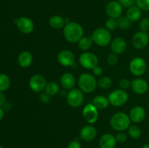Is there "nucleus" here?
I'll use <instances>...</instances> for the list:
<instances>
[{"label": "nucleus", "mask_w": 149, "mask_h": 148, "mask_svg": "<svg viewBox=\"0 0 149 148\" xmlns=\"http://www.w3.org/2000/svg\"><path fill=\"white\" fill-rule=\"evenodd\" d=\"M84 30L82 26L76 22H68L63 28V36L69 43H78L83 37Z\"/></svg>", "instance_id": "1"}, {"label": "nucleus", "mask_w": 149, "mask_h": 148, "mask_svg": "<svg viewBox=\"0 0 149 148\" xmlns=\"http://www.w3.org/2000/svg\"><path fill=\"white\" fill-rule=\"evenodd\" d=\"M131 123L130 116L127 113L119 112L111 116L110 125L112 129L117 131H124L128 129Z\"/></svg>", "instance_id": "2"}, {"label": "nucleus", "mask_w": 149, "mask_h": 148, "mask_svg": "<svg viewBox=\"0 0 149 148\" xmlns=\"http://www.w3.org/2000/svg\"><path fill=\"white\" fill-rule=\"evenodd\" d=\"M78 85L79 88L82 92L90 94L97 88V81L92 74L84 73L79 77Z\"/></svg>", "instance_id": "3"}, {"label": "nucleus", "mask_w": 149, "mask_h": 148, "mask_svg": "<svg viewBox=\"0 0 149 148\" xmlns=\"http://www.w3.org/2000/svg\"><path fill=\"white\" fill-rule=\"evenodd\" d=\"M93 42L97 46L101 47H106L112 41L111 34L110 31L104 28H98L94 30L92 36Z\"/></svg>", "instance_id": "4"}, {"label": "nucleus", "mask_w": 149, "mask_h": 148, "mask_svg": "<svg viewBox=\"0 0 149 148\" xmlns=\"http://www.w3.org/2000/svg\"><path fill=\"white\" fill-rule=\"evenodd\" d=\"M109 103L114 107H121L126 104L128 100V94L125 90L118 89L112 91L108 96Z\"/></svg>", "instance_id": "5"}, {"label": "nucleus", "mask_w": 149, "mask_h": 148, "mask_svg": "<svg viewBox=\"0 0 149 148\" xmlns=\"http://www.w3.org/2000/svg\"><path fill=\"white\" fill-rule=\"evenodd\" d=\"M84 94L79 89H72L66 94L67 103L71 107H79L84 102Z\"/></svg>", "instance_id": "6"}, {"label": "nucleus", "mask_w": 149, "mask_h": 148, "mask_svg": "<svg viewBox=\"0 0 149 148\" xmlns=\"http://www.w3.org/2000/svg\"><path fill=\"white\" fill-rule=\"evenodd\" d=\"M130 71L135 76H141L147 70V64L145 59L140 57L133 58L130 62Z\"/></svg>", "instance_id": "7"}, {"label": "nucleus", "mask_w": 149, "mask_h": 148, "mask_svg": "<svg viewBox=\"0 0 149 148\" xmlns=\"http://www.w3.org/2000/svg\"><path fill=\"white\" fill-rule=\"evenodd\" d=\"M79 62L81 66L85 69L93 70L98 64V58L95 54L86 52L80 55Z\"/></svg>", "instance_id": "8"}, {"label": "nucleus", "mask_w": 149, "mask_h": 148, "mask_svg": "<svg viewBox=\"0 0 149 148\" xmlns=\"http://www.w3.org/2000/svg\"><path fill=\"white\" fill-rule=\"evenodd\" d=\"M47 84V83L46 78L40 74L32 75L29 82L31 89L36 93L42 92V91H44Z\"/></svg>", "instance_id": "9"}, {"label": "nucleus", "mask_w": 149, "mask_h": 148, "mask_svg": "<svg viewBox=\"0 0 149 148\" xmlns=\"http://www.w3.org/2000/svg\"><path fill=\"white\" fill-rule=\"evenodd\" d=\"M149 37L146 32L139 31L136 32L133 35L132 39V46L136 49H143L146 47L148 44Z\"/></svg>", "instance_id": "10"}, {"label": "nucleus", "mask_w": 149, "mask_h": 148, "mask_svg": "<svg viewBox=\"0 0 149 148\" xmlns=\"http://www.w3.org/2000/svg\"><path fill=\"white\" fill-rule=\"evenodd\" d=\"M17 28L21 33L29 34L34 30V23L33 20L28 17H21L15 21Z\"/></svg>", "instance_id": "11"}, {"label": "nucleus", "mask_w": 149, "mask_h": 148, "mask_svg": "<svg viewBox=\"0 0 149 148\" xmlns=\"http://www.w3.org/2000/svg\"><path fill=\"white\" fill-rule=\"evenodd\" d=\"M57 59H58V62L63 66L69 67L74 65L76 57L74 52L68 49H64L58 53Z\"/></svg>", "instance_id": "12"}, {"label": "nucleus", "mask_w": 149, "mask_h": 148, "mask_svg": "<svg viewBox=\"0 0 149 148\" xmlns=\"http://www.w3.org/2000/svg\"><path fill=\"white\" fill-rule=\"evenodd\" d=\"M82 114L84 119L90 124L95 123L98 118V110L92 103H88L84 106Z\"/></svg>", "instance_id": "13"}, {"label": "nucleus", "mask_w": 149, "mask_h": 148, "mask_svg": "<svg viewBox=\"0 0 149 148\" xmlns=\"http://www.w3.org/2000/svg\"><path fill=\"white\" fill-rule=\"evenodd\" d=\"M106 12L111 18H119L122 14V6L119 4V1H110L106 7Z\"/></svg>", "instance_id": "14"}, {"label": "nucleus", "mask_w": 149, "mask_h": 148, "mask_svg": "<svg viewBox=\"0 0 149 148\" xmlns=\"http://www.w3.org/2000/svg\"><path fill=\"white\" fill-rule=\"evenodd\" d=\"M132 91L137 94H144L148 89V82L145 79L137 78L131 81V86Z\"/></svg>", "instance_id": "15"}, {"label": "nucleus", "mask_w": 149, "mask_h": 148, "mask_svg": "<svg viewBox=\"0 0 149 148\" xmlns=\"http://www.w3.org/2000/svg\"><path fill=\"white\" fill-rule=\"evenodd\" d=\"M130 118L131 121L135 123H139L143 121L146 117L145 109L141 106H135L130 111Z\"/></svg>", "instance_id": "16"}, {"label": "nucleus", "mask_w": 149, "mask_h": 148, "mask_svg": "<svg viewBox=\"0 0 149 148\" xmlns=\"http://www.w3.org/2000/svg\"><path fill=\"white\" fill-rule=\"evenodd\" d=\"M97 130L94 126L91 125H87L83 126L79 132V136L82 140L85 142H92L97 136Z\"/></svg>", "instance_id": "17"}, {"label": "nucleus", "mask_w": 149, "mask_h": 148, "mask_svg": "<svg viewBox=\"0 0 149 148\" xmlns=\"http://www.w3.org/2000/svg\"><path fill=\"white\" fill-rule=\"evenodd\" d=\"M111 49L113 53L116 55L122 54L127 49V42L123 38L117 37L111 42Z\"/></svg>", "instance_id": "18"}, {"label": "nucleus", "mask_w": 149, "mask_h": 148, "mask_svg": "<svg viewBox=\"0 0 149 148\" xmlns=\"http://www.w3.org/2000/svg\"><path fill=\"white\" fill-rule=\"evenodd\" d=\"M116 144V137L111 133H104L99 140V146L100 148H115Z\"/></svg>", "instance_id": "19"}, {"label": "nucleus", "mask_w": 149, "mask_h": 148, "mask_svg": "<svg viewBox=\"0 0 149 148\" xmlns=\"http://www.w3.org/2000/svg\"><path fill=\"white\" fill-rule=\"evenodd\" d=\"M61 84L63 88L65 89H72L76 84L75 77L71 73H65L63 74L61 78Z\"/></svg>", "instance_id": "20"}, {"label": "nucleus", "mask_w": 149, "mask_h": 148, "mask_svg": "<svg viewBox=\"0 0 149 148\" xmlns=\"http://www.w3.org/2000/svg\"><path fill=\"white\" fill-rule=\"evenodd\" d=\"M17 62L21 68H29L33 62V56L28 51H23L20 52L17 57Z\"/></svg>", "instance_id": "21"}, {"label": "nucleus", "mask_w": 149, "mask_h": 148, "mask_svg": "<svg viewBox=\"0 0 149 148\" xmlns=\"http://www.w3.org/2000/svg\"><path fill=\"white\" fill-rule=\"evenodd\" d=\"M126 16L131 22L138 21L142 16V10L138 7L134 5L127 9Z\"/></svg>", "instance_id": "22"}, {"label": "nucleus", "mask_w": 149, "mask_h": 148, "mask_svg": "<svg viewBox=\"0 0 149 148\" xmlns=\"http://www.w3.org/2000/svg\"><path fill=\"white\" fill-rule=\"evenodd\" d=\"M92 104L97 109V110H103L109 107V101L108 97L103 95H97L94 97Z\"/></svg>", "instance_id": "23"}, {"label": "nucleus", "mask_w": 149, "mask_h": 148, "mask_svg": "<svg viewBox=\"0 0 149 148\" xmlns=\"http://www.w3.org/2000/svg\"><path fill=\"white\" fill-rule=\"evenodd\" d=\"M49 24L51 28L54 29H61L65 26V21L64 18L58 15H54L49 18Z\"/></svg>", "instance_id": "24"}, {"label": "nucleus", "mask_w": 149, "mask_h": 148, "mask_svg": "<svg viewBox=\"0 0 149 148\" xmlns=\"http://www.w3.org/2000/svg\"><path fill=\"white\" fill-rule=\"evenodd\" d=\"M93 40L90 36H83L78 42V46L81 50L87 51L93 46Z\"/></svg>", "instance_id": "25"}, {"label": "nucleus", "mask_w": 149, "mask_h": 148, "mask_svg": "<svg viewBox=\"0 0 149 148\" xmlns=\"http://www.w3.org/2000/svg\"><path fill=\"white\" fill-rule=\"evenodd\" d=\"M59 85L56 82H54V81H50V82L47 83L45 89V92L49 94V96L56 95L59 92Z\"/></svg>", "instance_id": "26"}, {"label": "nucleus", "mask_w": 149, "mask_h": 148, "mask_svg": "<svg viewBox=\"0 0 149 148\" xmlns=\"http://www.w3.org/2000/svg\"><path fill=\"white\" fill-rule=\"evenodd\" d=\"M128 135L133 139H138L142 135V130L137 125H130L128 128Z\"/></svg>", "instance_id": "27"}, {"label": "nucleus", "mask_w": 149, "mask_h": 148, "mask_svg": "<svg viewBox=\"0 0 149 148\" xmlns=\"http://www.w3.org/2000/svg\"><path fill=\"white\" fill-rule=\"evenodd\" d=\"M10 79L7 75L0 73V91H5L10 88Z\"/></svg>", "instance_id": "28"}, {"label": "nucleus", "mask_w": 149, "mask_h": 148, "mask_svg": "<svg viewBox=\"0 0 149 148\" xmlns=\"http://www.w3.org/2000/svg\"><path fill=\"white\" fill-rule=\"evenodd\" d=\"M116 20H117L118 28L122 30H127L130 28L131 21L127 17V16H120L119 18L116 19Z\"/></svg>", "instance_id": "29"}, {"label": "nucleus", "mask_w": 149, "mask_h": 148, "mask_svg": "<svg viewBox=\"0 0 149 148\" xmlns=\"http://www.w3.org/2000/svg\"><path fill=\"white\" fill-rule=\"evenodd\" d=\"M112 85V80L111 78H109L108 76H103L98 80L97 81V86H98L100 88L104 89H109L111 86Z\"/></svg>", "instance_id": "30"}, {"label": "nucleus", "mask_w": 149, "mask_h": 148, "mask_svg": "<svg viewBox=\"0 0 149 148\" xmlns=\"http://www.w3.org/2000/svg\"><path fill=\"white\" fill-rule=\"evenodd\" d=\"M118 28L117 25V20L116 19L114 18H111L109 17V19H108L106 22V28L107 30H109V31H113V30H116Z\"/></svg>", "instance_id": "31"}, {"label": "nucleus", "mask_w": 149, "mask_h": 148, "mask_svg": "<svg viewBox=\"0 0 149 148\" xmlns=\"http://www.w3.org/2000/svg\"><path fill=\"white\" fill-rule=\"evenodd\" d=\"M139 28L141 31L148 32L149 31V19L147 17L141 19L139 23Z\"/></svg>", "instance_id": "32"}, {"label": "nucleus", "mask_w": 149, "mask_h": 148, "mask_svg": "<svg viewBox=\"0 0 149 148\" xmlns=\"http://www.w3.org/2000/svg\"><path fill=\"white\" fill-rule=\"evenodd\" d=\"M136 6L141 10L149 11V0H136Z\"/></svg>", "instance_id": "33"}, {"label": "nucleus", "mask_w": 149, "mask_h": 148, "mask_svg": "<svg viewBox=\"0 0 149 148\" xmlns=\"http://www.w3.org/2000/svg\"><path fill=\"white\" fill-rule=\"evenodd\" d=\"M116 140L117 143L124 144L127 141L128 135L124 131H119V133L116 135Z\"/></svg>", "instance_id": "34"}, {"label": "nucleus", "mask_w": 149, "mask_h": 148, "mask_svg": "<svg viewBox=\"0 0 149 148\" xmlns=\"http://www.w3.org/2000/svg\"><path fill=\"white\" fill-rule=\"evenodd\" d=\"M119 86L122 89H127L130 88L131 81L127 78H122L119 81Z\"/></svg>", "instance_id": "35"}, {"label": "nucleus", "mask_w": 149, "mask_h": 148, "mask_svg": "<svg viewBox=\"0 0 149 148\" xmlns=\"http://www.w3.org/2000/svg\"><path fill=\"white\" fill-rule=\"evenodd\" d=\"M118 61H119V58L116 54H110L107 57V62L109 65H115L116 64H117Z\"/></svg>", "instance_id": "36"}, {"label": "nucleus", "mask_w": 149, "mask_h": 148, "mask_svg": "<svg viewBox=\"0 0 149 148\" xmlns=\"http://www.w3.org/2000/svg\"><path fill=\"white\" fill-rule=\"evenodd\" d=\"M118 1L122 7L126 8L132 7L134 4H136V0H118Z\"/></svg>", "instance_id": "37"}, {"label": "nucleus", "mask_w": 149, "mask_h": 148, "mask_svg": "<svg viewBox=\"0 0 149 148\" xmlns=\"http://www.w3.org/2000/svg\"><path fill=\"white\" fill-rule=\"evenodd\" d=\"M50 97L49 94H47L46 92L41 93L40 96H39V99H40L41 101L44 103H48L49 101H50Z\"/></svg>", "instance_id": "38"}, {"label": "nucleus", "mask_w": 149, "mask_h": 148, "mask_svg": "<svg viewBox=\"0 0 149 148\" xmlns=\"http://www.w3.org/2000/svg\"><path fill=\"white\" fill-rule=\"evenodd\" d=\"M67 148H81V145L79 141L73 140L68 144Z\"/></svg>", "instance_id": "39"}, {"label": "nucleus", "mask_w": 149, "mask_h": 148, "mask_svg": "<svg viewBox=\"0 0 149 148\" xmlns=\"http://www.w3.org/2000/svg\"><path fill=\"white\" fill-rule=\"evenodd\" d=\"M93 74H94L95 75H96V76H100V75L103 74V70L101 67L97 65V66L95 67V68L93 69Z\"/></svg>", "instance_id": "40"}, {"label": "nucleus", "mask_w": 149, "mask_h": 148, "mask_svg": "<svg viewBox=\"0 0 149 148\" xmlns=\"http://www.w3.org/2000/svg\"><path fill=\"white\" fill-rule=\"evenodd\" d=\"M5 101H6L5 95L3 94L2 91H0V107L2 106L3 104L5 103Z\"/></svg>", "instance_id": "41"}, {"label": "nucleus", "mask_w": 149, "mask_h": 148, "mask_svg": "<svg viewBox=\"0 0 149 148\" xmlns=\"http://www.w3.org/2000/svg\"><path fill=\"white\" fill-rule=\"evenodd\" d=\"M4 110H3V109L0 107V120H1L3 118H4Z\"/></svg>", "instance_id": "42"}, {"label": "nucleus", "mask_w": 149, "mask_h": 148, "mask_svg": "<svg viewBox=\"0 0 149 148\" xmlns=\"http://www.w3.org/2000/svg\"><path fill=\"white\" fill-rule=\"evenodd\" d=\"M142 148H149V143L144 145L142 147Z\"/></svg>", "instance_id": "43"}, {"label": "nucleus", "mask_w": 149, "mask_h": 148, "mask_svg": "<svg viewBox=\"0 0 149 148\" xmlns=\"http://www.w3.org/2000/svg\"><path fill=\"white\" fill-rule=\"evenodd\" d=\"M0 148H4V147L3 146H1V145H0Z\"/></svg>", "instance_id": "44"}, {"label": "nucleus", "mask_w": 149, "mask_h": 148, "mask_svg": "<svg viewBox=\"0 0 149 148\" xmlns=\"http://www.w3.org/2000/svg\"><path fill=\"white\" fill-rule=\"evenodd\" d=\"M148 37H149V31H148Z\"/></svg>", "instance_id": "45"}, {"label": "nucleus", "mask_w": 149, "mask_h": 148, "mask_svg": "<svg viewBox=\"0 0 149 148\" xmlns=\"http://www.w3.org/2000/svg\"><path fill=\"white\" fill-rule=\"evenodd\" d=\"M148 73H149V68H148Z\"/></svg>", "instance_id": "46"}]
</instances>
